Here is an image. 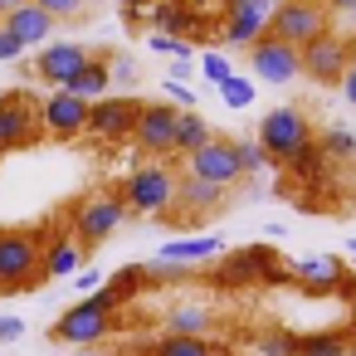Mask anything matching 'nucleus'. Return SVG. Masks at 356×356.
<instances>
[{
	"label": "nucleus",
	"mask_w": 356,
	"mask_h": 356,
	"mask_svg": "<svg viewBox=\"0 0 356 356\" xmlns=\"http://www.w3.org/2000/svg\"><path fill=\"white\" fill-rule=\"evenodd\" d=\"M122 302H118V293L113 288H98V293H88V298H79L69 312H59V322L49 327V337L59 341V346H98L108 332H113V312H118Z\"/></svg>",
	"instance_id": "obj_1"
},
{
	"label": "nucleus",
	"mask_w": 356,
	"mask_h": 356,
	"mask_svg": "<svg viewBox=\"0 0 356 356\" xmlns=\"http://www.w3.org/2000/svg\"><path fill=\"white\" fill-rule=\"evenodd\" d=\"M44 278V229H0V293H25Z\"/></svg>",
	"instance_id": "obj_2"
},
{
	"label": "nucleus",
	"mask_w": 356,
	"mask_h": 356,
	"mask_svg": "<svg viewBox=\"0 0 356 356\" xmlns=\"http://www.w3.org/2000/svg\"><path fill=\"white\" fill-rule=\"evenodd\" d=\"M220 288H249V283H293V268L278 259L273 244H249V249H234V254H220L215 273H210Z\"/></svg>",
	"instance_id": "obj_3"
},
{
	"label": "nucleus",
	"mask_w": 356,
	"mask_h": 356,
	"mask_svg": "<svg viewBox=\"0 0 356 356\" xmlns=\"http://www.w3.org/2000/svg\"><path fill=\"white\" fill-rule=\"evenodd\" d=\"M127 215H132V210H127L122 191H98V195H83V200L74 205L69 229H74V239H79L83 249H98L103 239L118 234V225H122Z\"/></svg>",
	"instance_id": "obj_4"
},
{
	"label": "nucleus",
	"mask_w": 356,
	"mask_h": 356,
	"mask_svg": "<svg viewBox=\"0 0 356 356\" xmlns=\"http://www.w3.org/2000/svg\"><path fill=\"white\" fill-rule=\"evenodd\" d=\"M122 200H127L132 215H171L176 210V171L161 166V161L137 166L122 181Z\"/></svg>",
	"instance_id": "obj_5"
},
{
	"label": "nucleus",
	"mask_w": 356,
	"mask_h": 356,
	"mask_svg": "<svg viewBox=\"0 0 356 356\" xmlns=\"http://www.w3.org/2000/svg\"><path fill=\"white\" fill-rule=\"evenodd\" d=\"M302 54V79H312V83H341L346 79V69L356 64V44L346 40V35H337V30H327V35H317L307 49H298Z\"/></svg>",
	"instance_id": "obj_6"
},
{
	"label": "nucleus",
	"mask_w": 356,
	"mask_h": 356,
	"mask_svg": "<svg viewBox=\"0 0 356 356\" xmlns=\"http://www.w3.org/2000/svg\"><path fill=\"white\" fill-rule=\"evenodd\" d=\"M327 10L322 6H298V0H283L273 6V20H268V40L278 44H293V49H307L317 35H327Z\"/></svg>",
	"instance_id": "obj_7"
},
{
	"label": "nucleus",
	"mask_w": 356,
	"mask_h": 356,
	"mask_svg": "<svg viewBox=\"0 0 356 356\" xmlns=\"http://www.w3.org/2000/svg\"><path fill=\"white\" fill-rule=\"evenodd\" d=\"M88 113H93V103H83V98L69 93V88H54V93L40 103V132H44L49 142H74V137L88 132Z\"/></svg>",
	"instance_id": "obj_8"
},
{
	"label": "nucleus",
	"mask_w": 356,
	"mask_h": 356,
	"mask_svg": "<svg viewBox=\"0 0 356 356\" xmlns=\"http://www.w3.org/2000/svg\"><path fill=\"white\" fill-rule=\"evenodd\" d=\"M312 142V122L298 113V108H273L264 122H259V147L268 161H288L298 147Z\"/></svg>",
	"instance_id": "obj_9"
},
{
	"label": "nucleus",
	"mask_w": 356,
	"mask_h": 356,
	"mask_svg": "<svg viewBox=\"0 0 356 356\" xmlns=\"http://www.w3.org/2000/svg\"><path fill=\"white\" fill-rule=\"evenodd\" d=\"M35 137H44L40 132V103H35V93H25V88L0 93V152H20Z\"/></svg>",
	"instance_id": "obj_10"
},
{
	"label": "nucleus",
	"mask_w": 356,
	"mask_h": 356,
	"mask_svg": "<svg viewBox=\"0 0 356 356\" xmlns=\"http://www.w3.org/2000/svg\"><path fill=\"white\" fill-rule=\"evenodd\" d=\"M268 20H273V0H225L220 40L234 44V49H254L268 35Z\"/></svg>",
	"instance_id": "obj_11"
},
{
	"label": "nucleus",
	"mask_w": 356,
	"mask_h": 356,
	"mask_svg": "<svg viewBox=\"0 0 356 356\" xmlns=\"http://www.w3.org/2000/svg\"><path fill=\"white\" fill-rule=\"evenodd\" d=\"M293 283H298L302 293H312V298H327V293L351 298V293H356V278H351L346 264L332 259V254H312V259L293 264Z\"/></svg>",
	"instance_id": "obj_12"
},
{
	"label": "nucleus",
	"mask_w": 356,
	"mask_h": 356,
	"mask_svg": "<svg viewBox=\"0 0 356 356\" xmlns=\"http://www.w3.org/2000/svg\"><path fill=\"white\" fill-rule=\"evenodd\" d=\"M186 171L200 176V181H210V186H220V191H229L234 181H244V171H239V147H234L229 137H210V142L186 161Z\"/></svg>",
	"instance_id": "obj_13"
},
{
	"label": "nucleus",
	"mask_w": 356,
	"mask_h": 356,
	"mask_svg": "<svg viewBox=\"0 0 356 356\" xmlns=\"http://www.w3.org/2000/svg\"><path fill=\"white\" fill-rule=\"evenodd\" d=\"M176 118H181V108H171V103H142L137 132H132L137 152H147V156L176 152Z\"/></svg>",
	"instance_id": "obj_14"
},
{
	"label": "nucleus",
	"mask_w": 356,
	"mask_h": 356,
	"mask_svg": "<svg viewBox=\"0 0 356 356\" xmlns=\"http://www.w3.org/2000/svg\"><path fill=\"white\" fill-rule=\"evenodd\" d=\"M137 113H142L137 98H98L93 113H88V137H98V142H127L137 132Z\"/></svg>",
	"instance_id": "obj_15"
},
{
	"label": "nucleus",
	"mask_w": 356,
	"mask_h": 356,
	"mask_svg": "<svg viewBox=\"0 0 356 356\" xmlns=\"http://www.w3.org/2000/svg\"><path fill=\"white\" fill-rule=\"evenodd\" d=\"M93 54L83 49V44H69V40H59V44H44L40 49V59H35V79L40 83H49V88H69L79 74H83V64H88Z\"/></svg>",
	"instance_id": "obj_16"
},
{
	"label": "nucleus",
	"mask_w": 356,
	"mask_h": 356,
	"mask_svg": "<svg viewBox=\"0 0 356 356\" xmlns=\"http://www.w3.org/2000/svg\"><path fill=\"white\" fill-rule=\"evenodd\" d=\"M249 69L264 79V83H293V79H302V54L293 49V44H278V40H259L254 49H249Z\"/></svg>",
	"instance_id": "obj_17"
},
{
	"label": "nucleus",
	"mask_w": 356,
	"mask_h": 356,
	"mask_svg": "<svg viewBox=\"0 0 356 356\" xmlns=\"http://www.w3.org/2000/svg\"><path fill=\"white\" fill-rule=\"evenodd\" d=\"M83 259H88V249L74 239L69 225H49V229H44V278L83 273Z\"/></svg>",
	"instance_id": "obj_18"
},
{
	"label": "nucleus",
	"mask_w": 356,
	"mask_h": 356,
	"mask_svg": "<svg viewBox=\"0 0 356 356\" xmlns=\"http://www.w3.org/2000/svg\"><path fill=\"white\" fill-rule=\"evenodd\" d=\"M176 205H181L186 215H215V210L225 205V191L186 171V176H176Z\"/></svg>",
	"instance_id": "obj_19"
},
{
	"label": "nucleus",
	"mask_w": 356,
	"mask_h": 356,
	"mask_svg": "<svg viewBox=\"0 0 356 356\" xmlns=\"http://www.w3.org/2000/svg\"><path fill=\"white\" fill-rule=\"evenodd\" d=\"M0 25H6V30H10V35H15V40L25 44V49L54 35V20H49V15H44V10L35 6V0H25V6H20L15 15H6V20H0Z\"/></svg>",
	"instance_id": "obj_20"
},
{
	"label": "nucleus",
	"mask_w": 356,
	"mask_h": 356,
	"mask_svg": "<svg viewBox=\"0 0 356 356\" xmlns=\"http://www.w3.org/2000/svg\"><path fill=\"white\" fill-rule=\"evenodd\" d=\"M108 83H113V59L93 54V59L83 64V74L69 83V93H79L83 103H98V98H108Z\"/></svg>",
	"instance_id": "obj_21"
},
{
	"label": "nucleus",
	"mask_w": 356,
	"mask_h": 356,
	"mask_svg": "<svg viewBox=\"0 0 356 356\" xmlns=\"http://www.w3.org/2000/svg\"><path fill=\"white\" fill-rule=\"evenodd\" d=\"M200 259H220V239H215V234L171 239V244H161V254H156V264H200Z\"/></svg>",
	"instance_id": "obj_22"
},
{
	"label": "nucleus",
	"mask_w": 356,
	"mask_h": 356,
	"mask_svg": "<svg viewBox=\"0 0 356 356\" xmlns=\"http://www.w3.org/2000/svg\"><path fill=\"white\" fill-rule=\"evenodd\" d=\"M210 137H215V132H210V122L200 118V108H181V118H176V152L191 161Z\"/></svg>",
	"instance_id": "obj_23"
},
{
	"label": "nucleus",
	"mask_w": 356,
	"mask_h": 356,
	"mask_svg": "<svg viewBox=\"0 0 356 356\" xmlns=\"http://www.w3.org/2000/svg\"><path fill=\"white\" fill-rule=\"evenodd\" d=\"M166 332H171V337H210V332H215V312L200 307V302H181V307L166 317Z\"/></svg>",
	"instance_id": "obj_24"
},
{
	"label": "nucleus",
	"mask_w": 356,
	"mask_h": 356,
	"mask_svg": "<svg viewBox=\"0 0 356 356\" xmlns=\"http://www.w3.org/2000/svg\"><path fill=\"white\" fill-rule=\"evenodd\" d=\"M351 351V337L341 332V327H332V332H307V337H298V356H346Z\"/></svg>",
	"instance_id": "obj_25"
},
{
	"label": "nucleus",
	"mask_w": 356,
	"mask_h": 356,
	"mask_svg": "<svg viewBox=\"0 0 356 356\" xmlns=\"http://www.w3.org/2000/svg\"><path fill=\"white\" fill-rule=\"evenodd\" d=\"M152 356H225L215 341H205V337H156V346H152Z\"/></svg>",
	"instance_id": "obj_26"
},
{
	"label": "nucleus",
	"mask_w": 356,
	"mask_h": 356,
	"mask_svg": "<svg viewBox=\"0 0 356 356\" xmlns=\"http://www.w3.org/2000/svg\"><path fill=\"white\" fill-rule=\"evenodd\" d=\"M147 20H152V35H176L181 40V30H186V10L176 6V0H156V6H147Z\"/></svg>",
	"instance_id": "obj_27"
},
{
	"label": "nucleus",
	"mask_w": 356,
	"mask_h": 356,
	"mask_svg": "<svg viewBox=\"0 0 356 356\" xmlns=\"http://www.w3.org/2000/svg\"><path fill=\"white\" fill-rule=\"evenodd\" d=\"M283 166H288L293 176H302V181H322V171H327V152H322L317 142H307V147H298Z\"/></svg>",
	"instance_id": "obj_28"
},
{
	"label": "nucleus",
	"mask_w": 356,
	"mask_h": 356,
	"mask_svg": "<svg viewBox=\"0 0 356 356\" xmlns=\"http://www.w3.org/2000/svg\"><path fill=\"white\" fill-rule=\"evenodd\" d=\"M108 288L118 293V302H127V298H137V293L147 288V268H142V264H127V268H118V278H113Z\"/></svg>",
	"instance_id": "obj_29"
},
{
	"label": "nucleus",
	"mask_w": 356,
	"mask_h": 356,
	"mask_svg": "<svg viewBox=\"0 0 356 356\" xmlns=\"http://www.w3.org/2000/svg\"><path fill=\"white\" fill-rule=\"evenodd\" d=\"M259 351H264V356H298V337L283 332V327H273V332L259 337Z\"/></svg>",
	"instance_id": "obj_30"
},
{
	"label": "nucleus",
	"mask_w": 356,
	"mask_h": 356,
	"mask_svg": "<svg viewBox=\"0 0 356 356\" xmlns=\"http://www.w3.org/2000/svg\"><path fill=\"white\" fill-rule=\"evenodd\" d=\"M35 6L59 25V20H79V15H88V0H35Z\"/></svg>",
	"instance_id": "obj_31"
},
{
	"label": "nucleus",
	"mask_w": 356,
	"mask_h": 356,
	"mask_svg": "<svg viewBox=\"0 0 356 356\" xmlns=\"http://www.w3.org/2000/svg\"><path fill=\"white\" fill-rule=\"evenodd\" d=\"M220 98H225L229 108H249V103H254V83H249V79H234V74H229V79L220 83Z\"/></svg>",
	"instance_id": "obj_32"
},
{
	"label": "nucleus",
	"mask_w": 356,
	"mask_h": 356,
	"mask_svg": "<svg viewBox=\"0 0 356 356\" xmlns=\"http://www.w3.org/2000/svg\"><path fill=\"white\" fill-rule=\"evenodd\" d=\"M317 147L327 152V161H332V156H356V137H351L346 127H332V132H327Z\"/></svg>",
	"instance_id": "obj_33"
},
{
	"label": "nucleus",
	"mask_w": 356,
	"mask_h": 356,
	"mask_svg": "<svg viewBox=\"0 0 356 356\" xmlns=\"http://www.w3.org/2000/svg\"><path fill=\"white\" fill-rule=\"evenodd\" d=\"M152 49H156V54H171V59H181V64L191 59V44L176 40V35H152Z\"/></svg>",
	"instance_id": "obj_34"
},
{
	"label": "nucleus",
	"mask_w": 356,
	"mask_h": 356,
	"mask_svg": "<svg viewBox=\"0 0 356 356\" xmlns=\"http://www.w3.org/2000/svg\"><path fill=\"white\" fill-rule=\"evenodd\" d=\"M200 69H205V79H210L215 88H220V83L229 79V59H225V54H215V49L205 54V64H200Z\"/></svg>",
	"instance_id": "obj_35"
},
{
	"label": "nucleus",
	"mask_w": 356,
	"mask_h": 356,
	"mask_svg": "<svg viewBox=\"0 0 356 356\" xmlns=\"http://www.w3.org/2000/svg\"><path fill=\"white\" fill-rule=\"evenodd\" d=\"M264 161H268V156H264V147H259V142H239V171H244V176H249V171H259Z\"/></svg>",
	"instance_id": "obj_36"
},
{
	"label": "nucleus",
	"mask_w": 356,
	"mask_h": 356,
	"mask_svg": "<svg viewBox=\"0 0 356 356\" xmlns=\"http://www.w3.org/2000/svg\"><path fill=\"white\" fill-rule=\"evenodd\" d=\"M20 54H25V44H20L6 25H0V64H10V59H20Z\"/></svg>",
	"instance_id": "obj_37"
},
{
	"label": "nucleus",
	"mask_w": 356,
	"mask_h": 356,
	"mask_svg": "<svg viewBox=\"0 0 356 356\" xmlns=\"http://www.w3.org/2000/svg\"><path fill=\"white\" fill-rule=\"evenodd\" d=\"M132 74H137V64H132L127 54H122V59H113V79H118V83H132Z\"/></svg>",
	"instance_id": "obj_38"
},
{
	"label": "nucleus",
	"mask_w": 356,
	"mask_h": 356,
	"mask_svg": "<svg viewBox=\"0 0 356 356\" xmlns=\"http://www.w3.org/2000/svg\"><path fill=\"white\" fill-rule=\"evenodd\" d=\"M20 332H25V322H20V317H0V341H15Z\"/></svg>",
	"instance_id": "obj_39"
},
{
	"label": "nucleus",
	"mask_w": 356,
	"mask_h": 356,
	"mask_svg": "<svg viewBox=\"0 0 356 356\" xmlns=\"http://www.w3.org/2000/svg\"><path fill=\"white\" fill-rule=\"evenodd\" d=\"M166 93H171L181 108H195V93H191V88H181V83H166Z\"/></svg>",
	"instance_id": "obj_40"
},
{
	"label": "nucleus",
	"mask_w": 356,
	"mask_h": 356,
	"mask_svg": "<svg viewBox=\"0 0 356 356\" xmlns=\"http://www.w3.org/2000/svg\"><path fill=\"white\" fill-rule=\"evenodd\" d=\"M74 278H79V293H83V298L98 293V273H74Z\"/></svg>",
	"instance_id": "obj_41"
},
{
	"label": "nucleus",
	"mask_w": 356,
	"mask_h": 356,
	"mask_svg": "<svg viewBox=\"0 0 356 356\" xmlns=\"http://www.w3.org/2000/svg\"><path fill=\"white\" fill-rule=\"evenodd\" d=\"M341 93H346V103H356V64L346 69V79H341Z\"/></svg>",
	"instance_id": "obj_42"
},
{
	"label": "nucleus",
	"mask_w": 356,
	"mask_h": 356,
	"mask_svg": "<svg viewBox=\"0 0 356 356\" xmlns=\"http://www.w3.org/2000/svg\"><path fill=\"white\" fill-rule=\"evenodd\" d=\"M322 10H351L356 15V0H322Z\"/></svg>",
	"instance_id": "obj_43"
},
{
	"label": "nucleus",
	"mask_w": 356,
	"mask_h": 356,
	"mask_svg": "<svg viewBox=\"0 0 356 356\" xmlns=\"http://www.w3.org/2000/svg\"><path fill=\"white\" fill-rule=\"evenodd\" d=\"M20 6H25V0H0V20H6V15H15Z\"/></svg>",
	"instance_id": "obj_44"
},
{
	"label": "nucleus",
	"mask_w": 356,
	"mask_h": 356,
	"mask_svg": "<svg viewBox=\"0 0 356 356\" xmlns=\"http://www.w3.org/2000/svg\"><path fill=\"white\" fill-rule=\"evenodd\" d=\"M147 6H156V0H122V10H147Z\"/></svg>",
	"instance_id": "obj_45"
},
{
	"label": "nucleus",
	"mask_w": 356,
	"mask_h": 356,
	"mask_svg": "<svg viewBox=\"0 0 356 356\" xmlns=\"http://www.w3.org/2000/svg\"><path fill=\"white\" fill-rule=\"evenodd\" d=\"M69 356H103V351H93V346H79V351H69Z\"/></svg>",
	"instance_id": "obj_46"
},
{
	"label": "nucleus",
	"mask_w": 356,
	"mask_h": 356,
	"mask_svg": "<svg viewBox=\"0 0 356 356\" xmlns=\"http://www.w3.org/2000/svg\"><path fill=\"white\" fill-rule=\"evenodd\" d=\"M346 302H351V327H356V293H351V298H346Z\"/></svg>",
	"instance_id": "obj_47"
},
{
	"label": "nucleus",
	"mask_w": 356,
	"mask_h": 356,
	"mask_svg": "<svg viewBox=\"0 0 356 356\" xmlns=\"http://www.w3.org/2000/svg\"><path fill=\"white\" fill-rule=\"evenodd\" d=\"M298 6H322V0H298Z\"/></svg>",
	"instance_id": "obj_48"
},
{
	"label": "nucleus",
	"mask_w": 356,
	"mask_h": 356,
	"mask_svg": "<svg viewBox=\"0 0 356 356\" xmlns=\"http://www.w3.org/2000/svg\"><path fill=\"white\" fill-rule=\"evenodd\" d=\"M346 356H356V337H351V351H346Z\"/></svg>",
	"instance_id": "obj_49"
},
{
	"label": "nucleus",
	"mask_w": 356,
	"mask_h": 356,
	"mask_svg": "<svg viewBox=\"0 0 356 356\" xmlns=\"http://www.w3.org/2000/svg\"><path fill=\"white\" fill-rule=\"evenodd\" d=\"M351 254H356V239H351Z\"/></svg>",
	"instance_id": "obj_50"
},
{
	"label": "nucleus",
	"mask_w": 356,
	"mask_h": 356,
	"mask_svg": "<svg viewBox=\"0 0 356 356\" xmlns=\"http://www.w3.org/2000/svg\"><path fill=\"white\" fill-rule=\"evenodd\" d=\"M351 30H356V15H351Z\"/></svg>",
	"instance_id": "obj_51"
}]
</instances>
